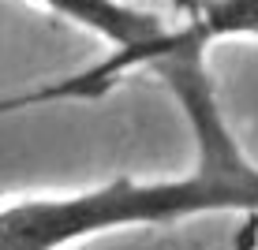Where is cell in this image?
<instances>
[{
	"mask_svg": "<svg viewBox=\"0 0 258 250\" xmlns=\"http://www.w3.org/2000/svg\"><path fill=\"white\" fill-rule=\"evenodd\" d=\"M172 82L199 138V168L187 180H112L109 187L56 202H23L0 209V250H52L83 235L123 224H168L195 213L236 209L258 217V168L247 164L221 123L202 52H165L150 60Z\"/></svg>",
	"mask_w": 258,
	"mask_h": 250,
	"instance_id": "6da1fadb",
	"label": "cell"
},
{
	"mask_svg": "<svg viewBox=\"0 0 258 250\" xmlns=\"http://www.w3.org/2000/svg\"><path fill=\"white\" fill-rule=\"evenodd\" d=\"M41 4L52 8L56 15H64V19H71V23L86 26V30L101 34L105 41H112L120 49L112 60H105L101 67H94L90 75L75 78L71 86H64L56 94H97V90H105L112 75L131 67L139 60V52L157 34H165V23L154 12H139V8H127L120 0H41Z\"/></svg>",
	"mask_w": 258,
	"mask_h": 250,
	"instance_id": "7a4b0ae2",
	"label": "cell"
},
{
	"mask_svg": "<svg viewBox=\"0 0 258 250\" xmlns=\"http://www.w3.org/2000/svg\"><path fill=\"white\" fill-rule=\"evenodd\" d=\"M251 34L258 38V0H199L191 12V23L183 30H165L139 52L135 64L165 56V52H202L210 41Z\"/></svg>",
	"mask_w": 258,
	"mask_h": 250,
	"instance_id": "3957f363",
	"label": "cell"
},
{
	"mask_svg": "<svg viewBox=\"0 0 258 250\" xmlns=\"http://www.w3.org/2000/svg\"><path fill=\"white\" fill-rule=\"evenodd\" d=\"M195 4H199V0H180V8H187V12H195Z\"/></svg>",
	"mask_w": 258,
	"mask_h": 250,
	"instance_id": "277c9868",
	"label": "cell"
}]
</instances>
